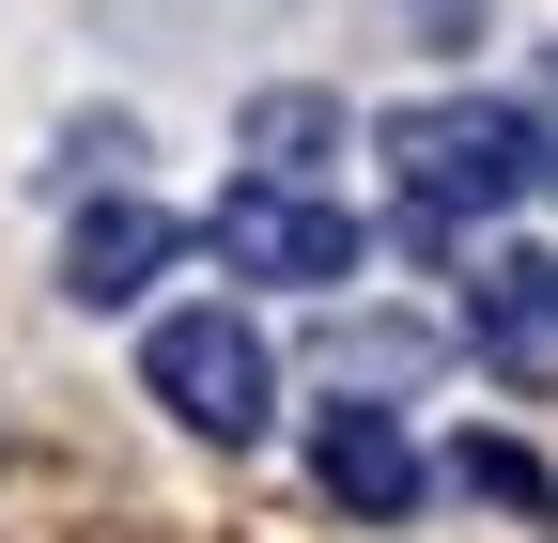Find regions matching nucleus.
<instances>
[{
    "mask_svg": "<svg viewBox=\"0 0 558 543\" xmlns=\"http://www.w3.org/2000/svg\"><path fill=\"white\" fill-rule=\"evenodd\" d=\"M373 156H388V186L418 202V218H512V202L543 186V124L512 94H418V109L373 124Z\"/></svg>",
    "mask_w": 558,
    "mask_h": 543,
    "instance_id": "f257e3e1",
    "label": "nucleus"
},
{
    "mask_svg": "<svg viewBox=\"0 0 558 543\" xmlns=\"http://www.w3.org/2000/svg\"><path fill=\"white\" fill-rule=\"evenodd\" d=\"M311 482L357 512V528H403L418 512V450H403L388 403H326V420H311Z\"/></svg>",
    "mask_w": 558,
    "mask_h": 543,
    "instance_id": "39448f33",
    "label": "nucleus"
},
{
    "mask_svg": "<svg viewBox=\"0 0 558 543\" xmlns=\"http://www.w3.org/2000/svg\"><path fill=\"white\" fill-rule=\"evenodd\" d=\"M202 233H218V264H233V280H279V295H326V280H357V218H341V202H311L295 171L233 186Z\"/></svg>",
    "mask_w": 558,
    "mask_h": 543,
    "instance_id": "7ed1b4c3",
    "label": "nucleus"
},
{
    "mask_svg": "<svg viewBox=\"0 0 558 543\" xmlns=\"http://www.w3.org/2000/svg\"><path fill=\"white\" fill-rule=\"evenodd\" d=\"M465 342L481 373H512V388H558V249H497L465 280Z\"/></svg>",
    "mask_w": 558,
    "mask_h": 543,
    "instance_id": "20e7f679",
    "label": "nucleus"
},
{
    "mask_svg": "<svg viewBox=\"0 0 558 543\" xmlns=\"http://www.w3.org/2000/svg\"><path fill=\"white\" fill-rule=\"evenodd\" d=\"M140 388H156L186 435H233V450L279 420V358H264V326H248V311H156Z\"/></svg>",
    "mask_w": 558,
    "mask_h": 543,
    "instance_id": "f03ea898",
    "label": "nucleus"
},
{
    "mask_svg": "<svg viewBox=\"0 0 558 543\" xmlns=\"http://www.w3.org/2000/svg\"><path fill=\"white\" fill-rule=\"evenodd\" d=\"M450 482H465V497H497V512H543V497H558L512 435H465V450H450Z\"/></svg>",
    "mask_w": 558,
    "mask_h": 543,
    "instance_id": "6e6552de",
    "label": "nucleus"
},
{
    "mask_svg": "<svg viewBox=\"0 0 558 543\" xmlns=\"http://www.w3.org/2000/svg\"><path fill=\"white\" fill-rule=\"evenodd\" d=\"M156 264H171V218H156V202H94V218H78V249H62V280L109 311V295H140V280H156Z\"/></svg>",
    "mask_w": 558,
    "mask_h": 543,
    "instance_id": "423d86ee",
    "label": "nucleus"
},
{
    "mask_svg": "<svg viewBox=\"0 0 558 543\" xmlns=\"http://www.w3.org/2000/svg\"><path fill=\"white\" fill-rule=\"evenodd\" d=\"M326 141H341V109H326V94H248V156H264V171H311Z\"/></svg>",
    "mask_w": 558,
    "mask_h": 543,
    "instance_id": "0eeeda50",
    "label": "nucleus"
}]
</instances>
